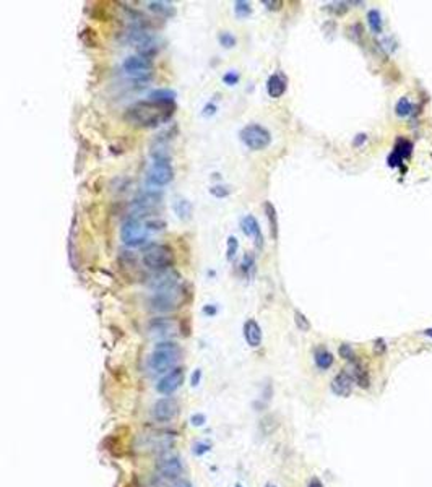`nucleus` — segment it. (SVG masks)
Returning a JSON list of instances; mask_svg holds the SVG:
<instances>
[{"label":"nucleus","instance_id":"obj_20","mask_svg":"<svg viewBox=\"0 0 432 487\" xmlns=\"http://www.w3.org/2000/svg\"><path fill=\"white\" fill-rule=\"evenodd\" d=\"M314 358H315V364H317V367L322 370H327L328 367H331V364H333V356H331V352L327 349H317Z\"/></svg>","mask_w":432,"mask_h":487},{"label":"nucleus","instance_id":"obj_12","mask_svg":"<svg viewBox=\"0 0 432 487\" xmlns=\"http://www.w3.org/2000/svg\"><path fill=\"white\" fill-rule=\"evenodd\" d=\"M148 331L153 336L159 338H171L177 333V323L172 319H166V317H159V319H153L148 325Z\"/></svg>","mask_w":432,"mask_h":487},{"label":"nucleus","instance_id":"obj_46","mask_svg":"<svg viewBox=\"0 0 432 487\" xmlns=\"http://www.w3.org/2000/svg\"><path fill=\"white\" fill-rule=\"evenodd\" d=\"M236 487H242V485H241V484H236Z\"/></svg>","mask_w":432,"mask_h":487},{"label":"nucleus","instance_id":"obj_39","mask_svg":"<svg viewBox=\"0 0 432 487\" xmlns=\"http://www.w3.org/2000/svg\"><path fill=\"white\" fill-rule=\"evenodd\" d=\"M216 112V106L211 104V103H208L205 107H203V115H213Z\"/></svg>","mask_w":432,"mask_h":487},{"label":"nucleus","instance_id":"obj_34","mask_svg":"<svg viewBox=\"0 0 432 487\" xmlns=\"http://www.w3.org/2000/svg\"><path fill=\"white\" fill-rule=\"evenodd\" d=\"M262 4H264V5L267 7V9H270V10H280L281 7H283V2H281V0H278V2H273V0H264V2H262Z\"/></svg>","mask_w":432,"mask_h":487},{"label":"nucleus","instance_id":"obj_44","mask_svg":"<svg viewBox=\"0 0 432 487\" xmlns=\"http://www.w3.org/2000/svg\"><path fill=\"white\" fill-rule=\"evenodd\" d=\"M424 335L429 336V338H432V328H427L426 331H424Z\"/></svg>","mask_w":432,"mask_h":487},{"label":"nucleus","instance_id":"obj_17","mask_svg":"<svg viewBox=\"0 0 432 487\" xmlns=\"http://www.w3.org/2000/svg\"><path fill=\"white\" fill-rule=\"evenodd\" d=\"M350 375L353 377V380L356 382L361 388H369V385H370V380H369V374H367V370L364 366H361L358 364V362H354L353 367H351V372Z\"/></svg>","mask_w":432,"mask_h":487},{"label":"nucleus","instance_id":"obj_22","mask_svg":"<svg viewBox=\"0 0 432 487\" xmlns=\"http://www.w3.org/2000/svg\"><path fill=\"white\" fill-rule=\"evenodd\" d=\"M265 213H267V218H268V223H270V233H272V237L278 239V218H276V210H275V206L267 202L265 203Z\"/></svg>","mask_w":432,"mask_h":487},{"label":"nucleus","instance_id":"obj_40","mask_svg":"<svg viewBox=\"0 0 432 487\" xmlns=\"http://www.w3.org/2000/svg\"><path fill=\"white\" fill-rule=\"evenodd\" d=\"M366 140H367V135H366V134H359L356 138H354V142H353V143H354V146H361V145L364 143Z\"/></svg>","mask_w":432,"mask_h":487},{"label":"nucleus","instance_id":"obj_5","mask_svg":"<svg viewBox=\"0 0 432 487\" xmlns=\"http://www.w3.org/2000/svg\"><path fill=\"white\" fill-rule=\"evenodd\" d=\"M174 179V169L166 154H156L146 172V184L150 189H161L171 184Z\"/></svg>","mask_w":432,"mask_h":487},{"label":"nucleus","instance_id":"obj_19","mask_svg":"<svg viewBox=\"0 0 432 487\" xmlns=\"http://www.w3.org/2000/svg\"><path fill=\"white\" fill-rule=\"evenodd\" d=\"M146 5H148V9H150L151 12L158 13V15H163V17H172L174 12H176L172 4L161 2V0H156V2H148Z\"/></svg>","mask_w":432,"mask_h":487},{"label":"nucleus","instance_id":"obj_3","mask_svg":"<svg viewBox=\"0 0 432 487\" xmlns=\"http://www.w3.org/2000/svg\"><path fill=\"white\" fill-rule=\"evenodd\" d=\"M184 300H185V289L181 283H177L174 286H169V288L153 291V294L148 299V305L154 312L167 314L182 307Z\"/></svg>","mask_w":432,"mask_h":487},{"label":"nucleus","instance_id":"obj_30","mask_svg":"<svg viewBox=\"0 0 432 487\" xmlns=\"http://www.w3.org/2000/svg\"><path fill=\"white\" fill-rule=\"evenodd\" d=\"M253 265H255V260H253V257L250 253H245L244 258H242V265H241L245 276H250V270H253Z\"/></svg>","mask_w":432,"mask_h":487},{"label":"nucleus","instance_id":"obj_29","mask_svg":"<svg viewBox=\"0 0 432 487\" xmlns=\"http://www.w3.org/2000/svg\"><path fill=\"white\" fill-rule=\"evenodd\" d=\"M294 320H296V325H297V328L300 331H309V330H311V323H309V320L306 319V315L300 314L299 311L294 312Z\"/></svg>","mask_w":432,"mask_h":487},{"label":"nucleus","instance_id":"obj_26","mask_svg":"<svg viewBox=\"0 0 432 487\" xmlns=\"http://www.w3.org/2000/svg\"><path fill=\"white\" fill-rule=\"evenodd\" d=\"M234 12L239 18H245L252 13V7L245 0H237V2H234Z\"/></svg>","mask_w":432,"mask_h":487},{"label":"nucleus","instance_id":"obj_42","mask_svg":"<svg viewBox=\"0 0 432 487\" xmlns=\"http://www.w3.org/2000/svg\"><path fill=\"white\" fill-rule=\"evenodd\" d=\"M203 312H205L206 315H214V314H216V307H213V305H206V307H203Z\"/></svg>","mask_w":432,"mask_h":487},{"label":"nucleus","instance_id":"obj_14","mask_svg":"<svg viewBox=\"0 0 432 487\" xmlns=\"http://www.w3.org/2000/svg\"><path fill=\"white\" fill-rule=\"evenodd\" d=\"M353 377L350 375L348 370H343V372H339L335 375V378L331 380V391L335 393L338 396H350L351 395V390H353Z\"/></svg>","mask_w":432,"mask_h":487},{"label":"nucleus","instance_id":"obj_38","mask_svg":"<svg viewBox=\"0 0 432 487\" xmlns=\"http://www.w3.org/2000/svg\"><path fill=\"white\" fill-rule=\"evenodd\" d=\"M200 378H202V370L197 369L195 372L192 374V380H190V382H192V386H197L198 382H200Z\"/></svg>","mask_w":432,"mask_h":487},{"label":"nucleus","instance_id":"obj_32","mask_svg":"<svg viewBox=\"0 0 432 487\" xmlns=\"http://www.w3.org/2000/svg\"><path fill=\"white\" fill-rule=\"evenodd\" d=\"M338 351H339V356H341V358L346 359V361H354V358H356V356H354L353 347L350 344H346V343L339 346Z\"/></svg>","mask_w":432,"mask_h":487},{"label":"nucleus","instance_id":"obj_31","mask_svg":"<svg viewBox=\"0 0 432 487\" xmlns=\"http://www.w3.org/2000/svg\"><path fill=\"white\" fill-rule=\"evenodd\" d=\"M210 193H211L213 197H216V198H225V197L229 195L231 190H229L228 187H225V185H214V187L210 189Z\"/></svg>","mask_w":432,"mask_h":487},{"label":"nucleus","instance_id":"obj_15","mask_svg":"<svg viewBox=\"0 0 432 487\" xmlns=\"http://www.w3.org/2000/svg\"><path fill=\"white\" fill-rule=\"evenodd\" d=\"M244 338L250 347H258L262 344V328L255 320H247L244 323Z\"/></svg>","mask_w":432,"mask_h":487},{"label":"nucleus","instance_id":"obj_9","mask_svg":"<svg viewBox=\"0 0 432 487\" xmlns=\"http://www.w3.org/2000/svg\"><path fill=\"white\" fill-rule=\"evenodd\" d=\"M179 413V403L172 396L159 398L151 408V417L156 422H171Z\"/></svg>","mask_w":432,"mask_h":487},{"label":"nucleus","instance_id":"obj_23","mask_svg":"<svg viewBox=\"0 0 432 487\" xmlns=\"http://www.w3.org/2000/svg\"><path fill=\"white\" fill-rule=\"evenodd\" d=\"M148 99H154V101H161V103H174L176 101V93L172 90H154L150 93Z\"/></svg>","mask_w":432,"mask_h":487},{"label":"nucleus","instance_id":"obj_10","mask_svg":"<svg viewBox=\"0 0 432 487\" xmlns=\"http://www.w3.org/2000/svg\"><path fill=\"white\" fill-rule=\"evenodd\" d=\"M156 471L163 479H167V481H176V479H179L182 476V473H184L182 460L179 457H176V455H166V457L158 460Z\"/></svg>","mask_w":432,"mask_h":487},{"label":"nucleus","instance_id":"obj_33","mask_svg":"<svg viewBox=\"0 0 432 487\" xmlns=\"http://www.w3.org/2000/svg\"><path fill=\"white\" fill-rule=\"evenodd\" d=\"M223 81H225L228 86H234V84H237V81H239V73L231 70V72L225 73V76H223Z\"/></svg>","mask_w":432,"mask_h":487},{"label":"nucleus","instance_id":"obj_35","mask_svg":"<svg viewBox=\"0 0 432 487\" xmlns=\"http://www.w3.org/2000/svg\"><path fill=\"white\" fill-rule=\"evenodd\" d=\"M192 426H203L205 424V416L203 414H194L190 417Z\"/></svg>","mask_w":432,"mask_h":487},{"label":"nucleus","instance_id":"obj_28","mask_svg":"<svg viewBox=\"0 0 432 487\" xmlns=\"http://www.w3.org/2000/svg\"><path fill=\"white\" fill-rule=\"evenodd\" d=\"M218 41H220V44L223 46V48H226V49H231V48H234V46H236V37L231 33H228V31H225V33H220Z\"/></svg>","mask_w":432,"mask_h":487},{"label":"nucleus","instance_id":"obj_45","mask_svg":"<svg viewBox=\"0 0 432 487\" xmlns=\"http://www.w3.org/2000/svg\"><path fill=\"white\" fill-rule=\"evenodd\" d=\"M267 487H276L275 484H267Z\"/></svg>","mask_w":432,"mask_h":487},{"label":"nucleus","instance_id":"obj_1","mask_svg":"<svg viewBox=\"0 0 432 487\" xmlns=\"http://www.w3.org/2000/svg\"><path fill=\"white\" fill-rule=\"evenodd\" d=\"M176 111L174 103H161L154 99H143L130 106L125 112V119L137 127L154 128L166 123Z\"/></svg>","mask_w":432,"mask_h":487},{"label":"nucleus","instance_id":"obj_41","mask_svg":"<svg viewBox=\"0 0 432 487\" xmlns=\"http://www.w3.org/2000/svg\"><path fill=\"white\" fill-rule=\"evenodd\" d=\"M307 487H323V484L319 477H314V479H311V482H309Z\"/></svg>","mask_w":432,"mask_h":487},{"label":"nucleus","instance_id":"obj_6","mask_svg":"<svg viewBox=\"0 0 432 487\" xmlns=\"http://www.w3.org/2000/svg\"><path fill=\"white\" fill-rule=\"evenodd\" d=\"M148 236L150 233L145 226V221L137 218V216L127 218L120 228V241L127 247H132V249L145 245L148 242Z\"/></svg>","mask_w":432,"mask_h":487},{"label":"nucleus","instance_id":"obj_8","mask_svg":"<svg viewBox=\"0 0 432 487\" xmlns=\"http://www.w3.org/2000/svg\"><path fill=\"white\" fill-rule=\"evenodd\" d=\"M153 68V62L148 57L143 56H130L122 62V70L125 72V75L132 76L135 80H145L148 78Z\"/></svg>","mask_w":432,"mask_h":487},{"label":"nucleus","instance_id":"obj_43","mask_svg":"<svg viewBox=\"0 0 432 487\" xmlns=\"http://www.w3.org/2000/svg\"><path fill=\"white\" fill-rule=\"evenodd\" d=\"M174 487H190V484H189V482H185V481H181V482H177Z\"/></svg>","mask_w":432,"mask_h":487},{"label":"nucleus","instance_id":"obj_36","mask_svg":"<svg viewBox=\"0 0 432 487\" xmlns=\"http://www.w3.org/2000/svg\"><path fill=\"white\" fill-rule=\"evenodd\" d=\"M208 450H210V445H208V444H195V447H194V453L195 455H203Z\"/></svg>","mask_w":432,"mask_h":487},{"label":"nucleus","instance_id":"obj_4","mask_svg":"<svg viewBox=\"0 0 432 487\" xmlns=\"http://www.w3.org/2000/svg\"><path fill=\"white\" fill-rule=\"evenodd\" d=\"M174 250L166 244H150L142 253L143 265L154 273L171 270L174 265Z\"/></svg>","mask_w":432,"mask_h":487},{"label":"nucleus","instance_id":"obj_24","mask_svg":"<svg viewBox=\"0 0 432 487\" xmlns=\"http://www.w3.org/2000/svg\"><path fill=\"white\" fill-rule=\"evenodd\" d=\"M413 111H414V106L408 98H401L400 101L397 103L395 112H397L398 117H408V115L413 114Z\"/></svg>","mask_w":432,"mask_h":487},{"label":"nucleus","instance_id":"obj_37","mask_svg":"<svg viewBox=\"0 0 432 487\" xmlns=\"http://www.w3.org/2000/svg\"><path fill=\"white\" fill-rule=\"evenodd\" d=\"M374 351H375V354H382V352H385V341H383V339H377V341H375V346H374Z\"/></svg>","mask_w":432,"mask_h":487},{"label":"nucleus","instance_id":"obj_7","mask_svg":"<svg viewBox=\"0 0 432 487\" xmlns=\"http://www.w3.org/2000/svg\"><path fill=\"white\" fill-rule=\"evenodd\" d=\"M239 137H241V142L252 151L265 150L267 146L272 143V134H270L265 127L258 125V123H249V125H245L241 130Z\"/></svg>","mask_w":432,"mask_h":487},{"label":"nucleus","instance_id":"obj_25","mask_svg":"<svg viewBox=\"0 0 432 487\" xmlns=\"http://www.w3.org/2000/svg\"><path fill=\"white\" fill-rule=\"evenodd\" d=\"M411 150H413L411 142L405 140V138H400V140L397 142V145H395V148H393V153H397L401 159H405V158L411 156Z\"/></svg>","mask_w":432,"mask_h":487},{"label":"nucleus","instance_id":"obj_18","mask_svg":"<svg viewBox=\"0 0 432 487\" xmlns=\"http://www.w3.org/2000/svg\"><path fill=\"white\" fill-rule=\"evenodd\" d=\"M174 211H176V214L179 216L181 219L185 221V219H190L194 208H192V203L189 202V200L179 198V200H176V203H174Z\"/></svg>","mask_w":432,"mask_h":487},{"label":"nucleus","instance_id":"obj_21","mask_svg":"<svg viewBox=\"0 0 432 487\" xmlns=\"http://www.w3.org/2000/svg\"><path fill=\"white\" fill-rule=\"evenodd\" d=\"M367 23L374 34H380L383 31V23H382V15L379 10H369L367 13Z\"/></svg>","mask_w":432,"mask_h":487},{"label":"nucleus","instance_id":"obj_16","mask_svg":"<svg viewBox=\"0 0 432 487\" xmlns=\"http://www.w3.org/2000/svg\"><path fill=\"white\" fill-rule=\"evenodd\" d=\"M267 91L270 98H280L286 91V78L281 73H273L267 81Z\"/></svg>","mask_w":432,"mask_h":487},{"label":"nucleus","instance_id":"obj_27","mask_svg":"<svg viewBox=\"0 0 432 487\" xmlns=\"http://www.w3.org/2000/svg\"><path fill=\"white\" fill-rule=\"evenodd\" d=\"M237 249H239L237 239H236L234 236H229V237H228V242H226V257H228L229 261H233V260L236 258Z\"/></svg>","mask_w":432,"mask_h":487},{"label":"nucleus","instance_id":"obj_2","mask_svg":"<svg viewBox=\"0 0 432 487\" xmlns=\"http://www.w3.org/2000/svg\"><path fill=\"white\" fill-rule=\"evenodd\" d=\"M181 359V347L174 341H164L158 343L153 347V351L148 356V369L154 374H167L169 370L176 369V364Z\"/></svg>","mask_w":432,"mask_h":487},{"label":"nucleus","instance_id":"obj_13","mask_svg":"<svg viewBox=\"0 0 432 487\" xmlns=\"http://www.w3.org/2000/svg\"><path fill=\"white\" fill-rule=\"evenodd\" d=\"M241 228H242V233L253 239V242H255L257 249H262V245H264V237H262V229H260V224L255 219V216L252 214H247L241 219Z\"/></svg>","mask_w":432,"mask_h":487},{"label":"nucleus","instance_id":"obj_11","mask_svg":"<svg viewBox=\"0 0 432 487\" xmlns=\"http://www.w3.org/2000/svg\"><path fill=\"white\" fill-rule=\"evenodd\" d=\"M182 382H184V369L176 367L159 378L156 383V391L163 396H171L172 393H176L181 388Z\"/></svg>","mask_w":432,"mask_h":487}]
</instances>
